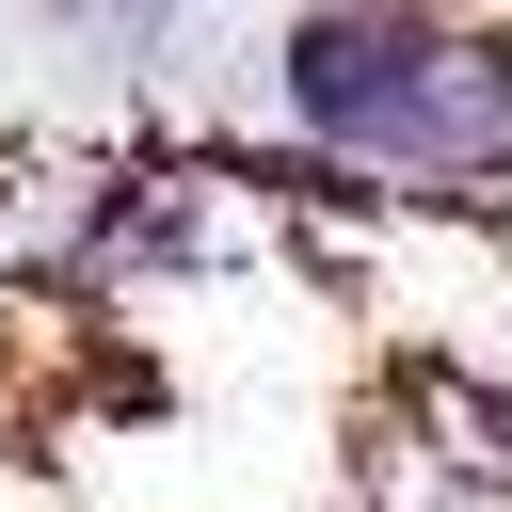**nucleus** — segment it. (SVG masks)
I'll return each instance as SVG.
<instances>
[{
	"mask_svg": "<svg viewBox=\"0 0 512 512\" xmlns=\"http://www.w3.org/2000/svg\"><path fill=\"white\" fill-rule=\"evenodd\" d=\"M272 96L336 176H384V192L512 176V32H480L448 0H304L272 32Z\"/></svg>",
	"mask_w": 512,
	"mask_h": 512,
	"instance_id": "1",
	"label": "nucleus"
}]
</instances>
